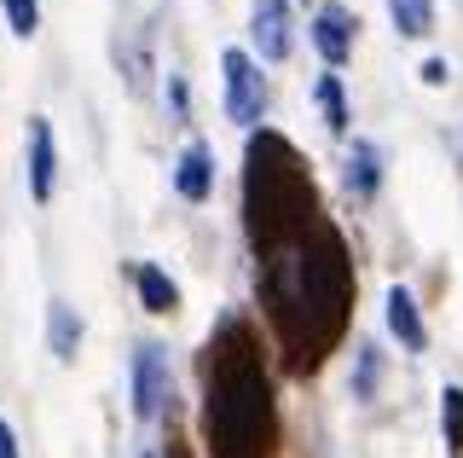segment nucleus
Here are the masks:
<instances>
[{
  "instance_id": "6",
  "label": "nucleus",
  "mask_w": 463,
  "mask_h": 458,
  "mask_svg": "<svg viewBox=\"0 0 463 458\" xmlns=\"http://www.w3.org/2000/svg\"><path fill=\"white\" fill-rule=\"evenodd\" d=\"M250 41L267 64H284L296 47V18H289V0H255L250 12Z\"/></svg>"
},
{
  "instance_id": "17",
  "label": "nucleus",
  "mask_w": 463,
  "mask_h": 458,
  "mask_svg": "<svg viewBox=\"0 0 463 458\" xmlns=\"http://www.w3.org/2000/svg\"><path fill=\"white\" fill-rule=\"evenodd\" d=\"M440 424H446V441L463 453V389H458V383L440 389Z\"/></svg>"
},
{
  "instance_id": "15",
  "label": "nucleus",
  "mask_w": 463,
  "mask_h": 458,
  "mask_svg": "<svg viewBox=\"0 0 463 458\" xmlns=\"http://www.w3.org/2000/svg\"><path fill=\"white\" fill-rule=\"evenodd\" d=\"M318 110H325V128L330 134H347V99H342V81H336V70L330 76H318Z\"/></svg>"
},
{
  "instance_id": "9",
  "label": "nucleus",
  "mask_w": 463,
  "mask_h": 458,
  "mask_svg": "<svg viewBox=\"0 0 463 458\" xmlns=\"http://www.w3.org/2000/svg\"><path fill=\"white\" fill-rule=\"evenodd\" d=\"M174 192L185 197V204H203V197L214 192V157L203 139H185L180 163H174Z\"/></svg>"
},
{
  "instance_id": "10",
  "label": "nucleus",
  "mask_w": 463,
  "mask_h": 458,
  "mask_svg": "<svg viewBox=\"0 0 463 458\" xmlns=\"http://www.w3.org/2000/svg\"><path fill=\"white\" fill-rule=\"evenodd\" d=\"M388 331L400 337L405 354H423V342H429V325H423V313H417V296L405 291V284H394V291H388Z\"/></svg>"
},
{
  "instance_id": "1",
  "label": "nucleus",
  "mask_w": 463,
  "mask_h": 458,
  "mask_svg": "<svg viewBox=\"0 0 463 458\" xmlns=\"http://www.w3.org/2000/svg\"><path fill=\"white\" fill-rule=\"evenodd\" d=\"M255 296L289 377H313L354 320V262L342 233L318 215L289 244L255 255Z\"/></svg>"
},
{
  "instance_id": "14",
  "label": "nucleus",
  "mask_w": 463,
  "mask_h": 458,
  "mask_svg": "<svg viewBox=\"0 0 463 458\" xmlns=\"http://www.w3.org/2000/svg\"><path fill=\"white\" fill-rule=\"evenodd\" d=\"M388 18H394L400 35L423 41V35L434 30V0H388Z\"/></svg>"
},
{
  "instance_id": "21",
  "label": "nucleus",
  "mask_w": 463,
  "mask_h": 458,
  "mask_svg": "<svg viewBox=\"0 0 463 458\" xmlns=\"http://www.w3.org/2000/svg\"><path fill=\"white\" fill-rule=\"evenodd\" d=\"M0 458H18V435H12L6 418H0Z\"/></svg>"
},
{
  "instance_id": "22",
  "label": "nucleus",
  "mask_w": 463,
  "mask_h": 458,
  "mask_svg": "<svg viewBox=\"0 0 463 458\" xmlns=\"http://www.w3.org/2000/svg\"><path fill=\"white\" fill-rule=\"evenodd\" d=\"M145 458H156V453H145Z\"/></svg>"
},
{
  "instance_id": "11",
  "label": "nucleus",
  "mask_w": 463,
  "mask_h": 458,
  "mask_svg": "<svg viewBox=\"0 0 463 458\" xmlns=\"http://www.w3.org/2000/svg\"><path fill=\"white\" fill-rule=\"evenodd\" d=\"M342 180H347V192H354V197H376V186H383V151H376L371 139H354Z\"/></svg>"
},
{
  "instance_id": "18",
  "label": "nucleus",
  "mask_w": 463,
  "mask_h": 458,
  "mask_svg": "<svg viewBox=\"0 0 463 458\" xmlns=\"http://www.w3.org/2000/svg\"><path fill=\"white\" fill-rule=\"evenodd\" d=\"M6 6V24H12V35H35L41 30V0H0Z\"/></svg>"
},
{
  "instance_id": "2",
  "label": "nucleus",
  "mask_w": 463,
  "mask_h": 458,
  "mask_svg": "<svg viewBox=\"0 0 463 458\" xmlns=\"http://www.w3.org/2000/svg\"><path fill=\"white\" fill-rule=\"evenodd\" d=\"M203 447L209 458L279 453V400L260 360V337L243 313H226L203 348Z\"/></svg>"
},
{
  "instance_id": "3",
  "label": "nucleus",
  "mask_w": 463,
  "mask_h": 458,
  "mask_svg": "<svg viewBox=\"0 0 463 458\" xmlns=\"http://www.w3.org/2000/svg\"><path fill=\"white\" fill-rule=\"evenodd\" d=\"M325 215L318 204V186L301 163V151L289 146L279 128H260L243 146V226H250V250L267 255L289 244L296 233Z\"/></svg>"
},
{
  "instance_id": "13",
  "label": "nucleus",
  "mask_w": 463,
  "mask_h": 458,
  "mask_svg": "<svg viewBox=\"0 0 463 458\" xmlns=\"http://www.w3.org/2000/svg\"><path fill=\"white\" fill-rule=\"evenodd\" d=\"M47 342H52L58 360H76V348H81V313L70 308V302H52L47 308Z\"/></svg>"
},
{
  "instance_id": "19",
  "label": "nucleus",
  "mask_w": 463,
  "mask_h": 458,
  "mask_svg": "<svg viewBox=\"0 0 463 458\" xmlns=\"http://www.w3.org/2000/svg\"><path fill=\"white\" fill-rule=\"evenodd\" d=\"M446 76H452V64H446V59H429L423 64V81H429V88H446Z\"/></svg>"
},
{
  "instance_id": "5",
  "label": "nucleus",
  "mask_w": 463,
  "mask_h": 458,
  "mask_svg": "<svg viewBox=\"0 0 463 458\" xmlns=\"http://www.w3.org/2000/svg\"><path fill=\"white\" fill-rule=\"evenodd\" d=\"M168 406H174L168 348H163V342H139V354H134V412H139L145 424H156Z\"/></svg>"
},
{
  "instance_id": "16",
  "label": "nucleus",
  "mask_w": 463,
  "mask_h": 458,
  "mask_svg": "<svg viewBox=\"0 0 463 458\" xmlns=\"http://www.w3.org/2000/svg\"><path fill=\"white\" fill-rule=\"evenodd\" d=\"M376 377H383V348L376 342H359V371H354V395L371 400L376 395Z\"/></svg>"
},
{
  "instance_id": "12",
  "label": "nucleus",
  "mask_w": 463,
  "mask_h": 458,
  "mask_svg": "<svg viewBox=\"0 0 463 458\" xmlns=\"http://www.w3.org/2000/svg\"><path fill=\"white\" fill-rule=\"evenodd\" d=\"M134 284H139L145 313H174V308H180V284H174L156 262H139V267H134Z\"/></svg>"
},
{
  "instance_id": "7",
  "label": "nucleus",
  "mask_w": 463,
  "mask_h": 458,
  "mask_svg": "<svg viewBox=\"0 0 463 458\" xmlns=\"http://www.w3.org/2000/svg\"><path fill=\"white\" fill-rule=\"evenodd\" d=\"M354 35H359V18L342 6V0H325V6L313 12V41H318V59L330 70L354 59Z\"/></svg>"
},
{
  "instance_id": "8",
  "label": "nucleus",
  "mask_w": 463,
  "mask_h": 458,
  "mask_svg": "<svg viewBox=\"0 0 463 458\" xmlns=\"http://www.w3.org/2000/svg\"><path fill=\"white\" fill-rule=\"evenodd\" d=\"M52 175H58V151H52V122L29 117V197L47 204L52 197Z\"/></svg>"
},
{
  "instance_id": "4",
  "label": "nucleus",
  "mask_w": 463,
  "mask_h": 458,
  "mask_svg": "<svg viewBox=\"0 0 463 458\" xmlns=\"http://www.w3.org/2000/svg\"><path fill=\"white\" fill-rule=\"evenodd\" d=\"M221 76H226V117L255 134L260 110H267V81H260V64L243 47H226L221 52Z\"/></svg>"
},
{
  "instance_id": "20",
  "label": "nucleus",
  "mask_w": 463,
  "mask_h": 458,
  "mask_svg": "<svg viewBox=\"0 0 463 458\" xmlns=\"http://www.w3.org/2000/svg\"><path fill=\"white\" fill-rule=\"evenodd\" d=\"M168 99H174V117L185 122V81L180 76H168Z\"/></svg>"
}]
</instances>
